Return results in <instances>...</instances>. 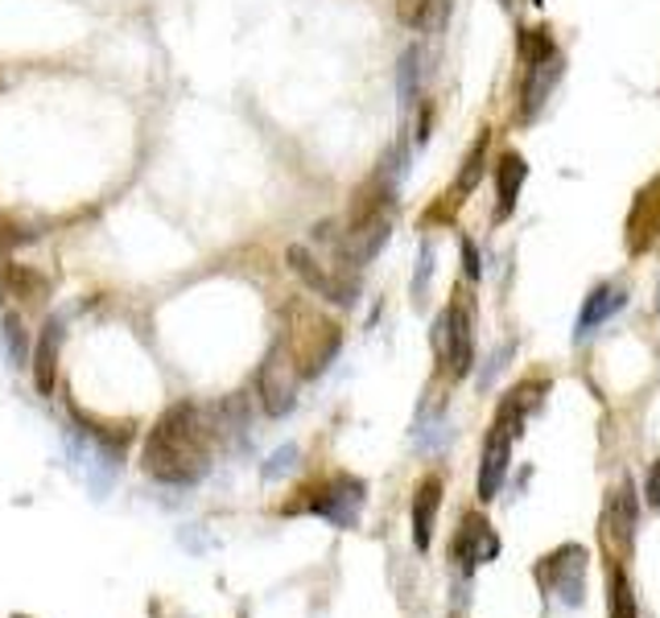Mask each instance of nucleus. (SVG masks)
<instances>
[{
    "label": "nucleus",
    "instance_id": "b1692460",
    "mask_svg": "<svg viewBox=\"0 0 660 618\" xmlns=\"http://www.w3.org/2000/svg\"><path fill=\"white\" fill-rule=\"evenodd\" d=\"M430 272H434V247L425 244V247H421V268H417V277H413V298H417V301L425 298V284H430Z\"/></svg>",
    "mask_w": 660,
    "mask_h": 618
},
{
    "label": "nucleus",
    "instance_id": "f257e3e1",
    "mask_svg": "<svg viewBox=\"0 0 660 618\" xmlns=\"http://www.w3.org/2000/svg\"><path fill=\"white\" fill-rule=\"evenodd\" d=\"M141 466L149 470L157 483L170 487H190L211 470V429L207 416L194 404L170 409L145 437Z\"/></svg>",
    "mask_w": 660,
    "mask_h": 618
},
{
    "label": "nucleus",
    "instance_id": "a878e982",
    "mask_svg": "<svg viewBox=\"0 0 660 618\" xmlns=\"http://www.w3.org/2000/svg\"><path fill=\"white\" fill-rule=\"evenodd\" d=\"M644 499L652 507H660V458L648 466V478H644Z\"/></svg>",
    "mask_w": 660,
    "mask_h": 618
},
{
    "label": "nucleus",
    "instance_id": "f03ea898",
    "mask_svg": "<svg viewBox=\"0 0 660 618\" xmlns=\"http://www.w3.org/2000/svg\"><path fill=\"white\" fill-rule=\"evenodd\" d=\"M289 318H293V330L285 338V351H289L302 379H314L335 363L343 347V330L331 318H319L310 310H289Z\"/></svg>",
    "mask_w": 660,
    "mask_h": 618
},
{
    "label": "nucleus",
    "instance_id": "a211bd4d",
    "mask_svg": "<svg viewBox=\"0 0 660 618\" xmlns=\"http://www.w3.org/2000/svg\"><path fill=\"white\" fill-rule=\"evenodd\" d=\"M607 618H640L636 610V594L627 585V573L611 565V578H607Z\"/></svg>",
    "mask_w": 660,
    "mask_h": 618
},
{
    "label": "nucleus",
    "instance_id": "c85d7f7f",
    "mask_svg": "<svg viewBox=\"0 0 660 618\" xmlns=\"http://www.w3.org/2000/svg\"><path fill=\"white\" fill-rule=\"evenodd\" d=\"M500 4H504V9H508V4H512V0H500Z\"/></svg>",
    "mask_w": 660,
    "mask_h": 618
},
{
    "label": "nucleus",
    "instance_id": "7ed1b4c3",
    "mask_svg": "<svg viewBox=\"0 0 660 618\" xmlns=\"http://www.w3.org/2000/svg\"><path fill=\"white\" fill-rule=\"evenodd\" d=\"M310 499L305 504H293L289 511H314V516H322L326 524L335 528H356L359 524V511H363V483L359 478H347V474H339V478H331L326 487H314L305 490Z\"/></svg>",
    "mask_w": 660,
    "mask_h": 618
},
{
    "label": "nucleus",
    "instance_id": "20e7f679",
    "mask_svg": "<svg viewBox=\"0 0 660 618\" xmlns=\"http://www.w3.org/2000/svg\"><path fill=\"white\" fill-rule=\"evenodd\" d=\"M434 342H437V355L446 363V372L454 379L471 375L475 367V326H471V314L467 305H446V314L437 318L434 326Z\"/></svg>",
    "mask_w": 660,
    "mask_h": 618
},
{
    "label": "nucleus",
    "instance_id": "412c9836",
    "mask_svg": "<svg viewBox=\"0 0 660 618\" xmlns=\"http://www.w3.org/2000/svg\"><path fill=\"white\" fill-rule=\"evenodd\" d=\"M488 145H491V129H483L479 136H475L467 161H463V173H458V194H471V190L479 186V178H483V161H488Z\"/></svg>",
    "mask_w": 660,
    "mask_h": 618
},
{
    "label": "nucleus",
    "instance_id": "1a4fd4ad",
    "mask_svg": "<svg viewBox=\"0 0 660 618\" xmlns=\"http://www.w3.org/2000/svg\"><path fill=\"white\" fill-rule=\"evenodd\" d=\"M512 433H520V429H516L512 421H504V416H495L488 441H483V458H479V483H475L483 504L495 499L500 487H504V474H508V458H512Z\"/></svg>",
    "mask_w": 660,
    "mask_h": 618
},
{
    "label": "nucleus",
    "instance_id": "aec40b11",
    "mask_svg": "<svg viewBox=\"0 0 660 618\" xmlns=\"http://www.w3.org/2000/svg\"><path fill=\"white\" fill-rule=\"evenodd\" d=\"M516 50L525 58V66H541V62H553V38L549 29H516Z\"/></svg>",
    "mask_w": 660,
    "mask_h": 618
},
{
    "label": "nucleus",
    "instance_id": "4be33fe9",
    "mask_svg": "<svg viewBox=\"0 0 660 618\" xmlns=\"http://www.w3.org/2000/svg\"><path fill=\"white\" fill-rule=\"evenodd\" d=\"M417 87H421V50L409 46V50L400 54V104H405V108L417 104Z\"/></svg>",
    "mask_w": 660,
    "mask_h": 618
},
{
    "label": "nucleus",
    "instance_id": "cd10ccee",
    "mask_svg": "<svg viewBox=\"0 0 660 618\" xmlns=\"http://www.w3.org/2000/svg\"><path fill=\"white\" fill-rule=\"evenodd\" d=\"M532 4H537V9H541V4H545V0H532Z\"/></svg>",
    "mask_w": 660,
    "mask_h": 618
},
{
    "label": "nucleus",
    "instance_id": "0eeeda50",
    "mask_svg": "<svg viewBox=\"0 0 660 618\" xmlns=\"http://www.w3.org/2000/svg\"><path fill=\"white\" fill-rule=\"evenodd\" d=\"M285 260H289L293 277H298L310 293L335 301V305H351V301H356V281H351V277H339V272H331V268H326L314 252H305L302 244L289 247V252H285Z\"/></svg>",
    "mask_w": 660,
    "mask_h": 618
},
{
    "label": "nucleus",
    "instance_id": "6e6552de",
    "mask_svg": "<svg viewBox=\"0 0 660 618\" xmlns=\"http://www.w3.org/2000/svg\"><path fill=\"white\" fill-rule=\"evenodd\" d=\"M636 524H640V504H636V487L623 478L620 487H611L603 511V536L611 544V553L627 557L636 544Z\"/></svg>",
    "mask_w": 660,
    "mask_h": 618
},
{
    "label": "nucleus",
    "instance_id": "7c9ffc66",
    "mask_svg": "<svg viewBox=\"0 0 660 618\" xmlns=\"http://www.w3.org/2000/svg\"><path fill=\"white\" fill-rule=\"evenodd\" d=\"M17 618H21V615H17Z\"/></svg>",
    "mask_w": 660,
    "mask_h": 618
},
{
    "label": "nucleus",
    "instance_id": "4468645a",
    "mask_svg": "<svg viewBox=\"0 0 660 618\" xmlns=\"http://www.w3.org/2000/svg\"><path fill=\"white\" fill-rule=\"evenodd\" d=\"M58 351H62V322H46L38 335V351H34V384L41 396L55 392L58 379Z\"/></svg>",
    "mask_w": 660,
    "mask_h": 618
},
{
    "label": "nucleus",
    "instance_id": "ddd939ff",
    "mask_svg": "<svg viewBox=\"0 0 660 618\" xmlns=\"http://www.w3.org/2000/svg\"><path fill=\"white\" fill-rule=\"evenodd\" d=\"M623 289H615V284H599L590 298L583 301V310H578V322H574V338L583 342L586 335H595L599 326H603L615 310H623Z\"/></svg>",
    "mask_w": 660,
    "mask_h": 618
},
{
    "label": "nucleus",
    "instance_id": "5701e85b",
    "mask_svg": "<svg viewBox=\"0 0 660 618\" xmlns=\"http://www.w3.org/2000/svg\"><path fill=\"white\" fill-rule=\"evenodd\" d=\"M0 330H4V355H9V363H13V367H25L29 351H25V326H21L17 314H9Z\"/></svg>",
    "mask_w": 660,
    "mask_h": 618
},
{
    "label": "nucleus",
    "instance_id": "423d86ee",
    "mask_svg": "<svg viewBox=\"0 0 660 618\" xmlns=\"http://www.w3.org/2000/svg\"><path fill=\"white\" fill-rule=\"evenodd\" d=\"M298 367H293V359L285 347H273L268 359H264L261 375H256V384H261V404L268 416H285V412H293L298 404Z\"/></svg>",
    "mask_w": 660,
    "mask_h": 618
},
{
    "label": "nucleus",
    "instance_id": "f8f14e48",
    "mask_svg": "<svg viewBox=\"0 0 660 618\" xmlns=\"http://www.w3.org/2000/svg\"><path fill=\"white\" fill-rule=\"evenodd\" d=\"M437 507H442V478L430 474L421 478L413 490V544L425 553L430 541H434V520H437Z\"/></svg>",
    "mask_w": 660,
    "mask_h": 618
},
{
    "label": "nucleus",
    "instance_id": "2eb2a0df",
    "mask_svg": "<svg viewBox=\"0 0 660 618\" xmlns=\"http://www.w3.org/2000/svg\"><path fill=\"white\" fill-rule=\"evenodd\" d=\"M525 178H528L525 157H520V153H504L500 166H495V194H500L495 219H508L512 210H516V198H520V190H525Z\"/></svg>",
    "mask_w": 660,
    "mask_h": 618
},
{
    "label": "nucleus",
    "instance_id": "f3484780",
    "mask_svg": "<svg viewBox=\"0 0 660 618\" xmlns=\"http://www.w3.org/2000/svg\"><path fill=\"white\" fill-rule=\"evenodd\" d=\"M553 78H557V62H541V66H528V78L525 87H520V116L525 120H532L537 116V108L549 99V87H553Z\"/></svg>",
    "mask_w": 660,
    "mask_h": 618
},
{
    "label": "nucleus",
    "instance_id": "9b49d317",
    "mask_svg": "<svg viewBox=\"0 0 660 618\" xmlns=\"http://www.w3.org/2000/svg\"><path fill=\"white\" fill-rule=\"evenodd\" d=\"M495 553H500V541H495V532L483 516H463V528H458V536H454V561L463 573H471L475 565H488L495 561Z\"/></svg>",
    "mask_w": 660,
    "mask_h": 618
},
{
    "label": "nucleus",
    "instance_id": "bb28decb",
    "mask_svg": "<svg viewBox=\"0 0 660 618\" xmlns=\"http://www.w3.org/2000/svg\"><path fill=\"white\" fill-rule=\"evenodd\" d=\"M463 264H467V277H471V281L483 277V264H479V247H475V240H463Z\"/></svg>",
    "mask_w": 660,
    "mask_h": 618
},
{
    "label": "nucleus",
    "instance_id": "393cba45",
    "mask_svg": "<svg viewBox=\"0 0 660 618\" xmlns=\"http://www.w3.org/2000/svg\"><path fill=\"white\" fill-rule=\"evenodd\" d=\"M293 458H298V446H281V450L273 453V462L264 466V478H277V474H285V470L293 466Z\"/></svg>",
    "mask_w": 660,
    "mask_h": 618
},
{
    "label": "nucleus",
    "instance_id": "c756f323",
    "mask_svg": "<svg viewBox=\"0 0 660 618\" xmlns=\"http://www.w3.org/2000/svg\"><path fill=\"white\" fill-rule=\"evenodd\" d=\"M657 310H660V289H657Z\"/></svg>",
    "mask_w": 660,
    "mask_h": 618
},
{
    "label": "nucleus",
    "instance_id": "39448f33",
    "mask_svg": "<svg viewBox=\"0 0 660 618\" xmlns=\"http://www.w3.org/2000/svg\"><path fill=\"white\" fill-rule=\"evenodd\" d=\"M586 561H590V557H586L583 544H562V548H553L545 561H541V581H545L566 606H583Z\"/></svg>",
    "mask_w": 660,
    "mask_h": 618
},
{
    "label": "nucleus",
    "instance_id": "6ab92c4d",
    "mask_svg": "<svg viewBox=\"0 0 660 618\" xmlns=\"http://www.w3.org/2000/svg\"><path fill=\"white\" fill-rule=\"evenodd\" d=\"M396 21L409 29H434L442 21V0H396Z\"/></svg>",
    "mask_w": 660,
    "mask_h": 618
},
{
    "label": "nucleus",
    "instance_id": "dca6fc26",
    "mask_svg": "<svg viewBox=\"0 0 660 618\" xmlns=\"http://www.w3.org/2000/svg\"><path fill=\"white\" fill-rule=\"evenodd\" d=\"M0 272H4V298H17V301H46L50 298V281L41 277L38 268H29V264H0Z\"/></svg>",
    "mask_w": 660,
    "mask_h": 618
},
{
    "label": "nucleus",
    "instance_id": "9d476101",
    "mask_svg": "<svg viewBox=\"0 0 660 618\" xmlns=\"http://www.w3.org/2000/svg\"><path fill=\"white\" fill-rule=\"evenodd\" d=\"M116 458H120V453L108 450V446H99V441L87 437V433H75V437H71V466L83 474V483H87L95 495H108V490H112Z\"/></svg>",
    "mask_w": 660,
    "mask_h": 618
}]
</instances>
